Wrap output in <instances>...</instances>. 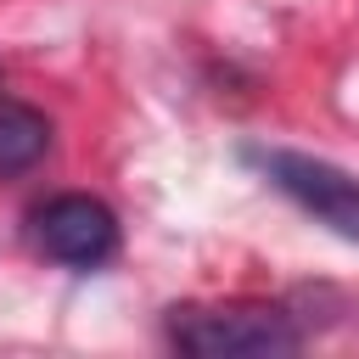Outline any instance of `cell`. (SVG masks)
I'll return each mask as SVG.
<instances>
[{"label":"cell","instance_id":"obj_1","mask_svg":"<svg viewBox=\"0 0 359 359\" xmlns=\"http://www.w3.org/2000/svg\"><path fill=\"white\" fill-rule=\"evenodd\" d=\"M168 342L196 359H280L303 348L280 309H174Z\"/></svg>","mask_w":359,"mask_h":359},{"label":"cell","instance_id":"obj_2","mask_svg":"<svg viewBox=\"0 0 359 359\" xmlns=\"http://www.w3.org/2000/svg\"><path fill=\"white\" fill-rule=\"evenodd\" d=\"M252 157L269 174V185L286 191L303 213H314L342 241H359V180L353 174H342L337 163L303 157V151H252Z\"/></svg>","mask_w":359,"mask_h":359},{"label":"cell","instance_id":"obj_3","mask_svg":"<svg viewBox=\"0 0 359 359\" xmlns=\"http://www.w3.org/2000/svg\"><path fill=\"white\" fill-rule=\"evenodd\" d=\"M34 247L56 264H73V269H95L118 252V219L101 196H50L39 213H34Z\"/></svg>","mask_w":359,"mask_h":359},{"label":"cell","instance_id":"obj_4","mask_svg":"<svg viewBox=\"0 0 359 359\" xmlns=\"http://www.w3.org/2000/svg\"><path fill=\"white\" fill-rule=\"evenodd\" d=\"M50 151V118L28 101H6L0 95V180L6 174H28L39 157Z\"/></svg>","mask_w":359,"mask_h":359}]
</instances>
